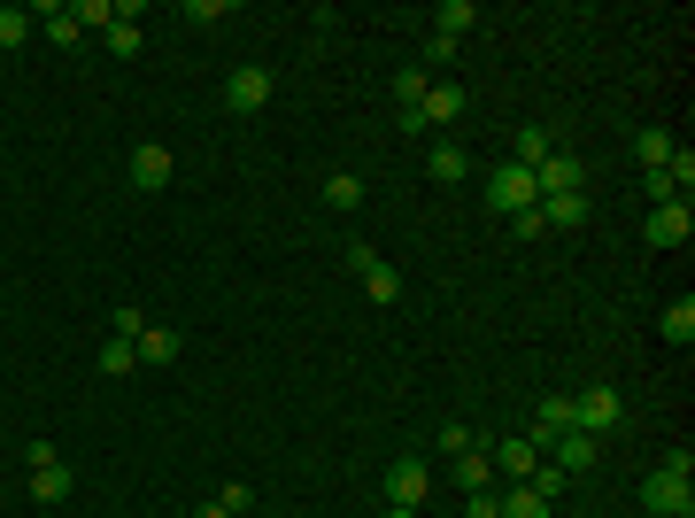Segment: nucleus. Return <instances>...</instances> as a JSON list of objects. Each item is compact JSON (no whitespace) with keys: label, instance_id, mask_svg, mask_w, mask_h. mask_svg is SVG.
Returning <instances> with one entry per match:
<instances>
[{"label":"nucleus","instance_id":"obj_1","mask_svg":"<svg viewBox=\"0 0 695 518\" xmlns=\"http://www.w3.org/2000/svg\"><path fill=\"white\" fill-rule=\"evenodd\" d=\"M642 503H649L657 518H695V457L672 449V457L642 480Z\"/></svg>","mask_w":695,"mask_h":518},{"label":"nucleus","instance_id":"obj_2","mask_svg":"<svg viewBox=\"0 0 695 518\" xmlns=\"http://www.w3.org/2000/svg\"><path fill=\"white\" fill-rule=\"evenodd\" d=\"M557 194H587V162H580V155H564V147L534 170V202H557Z\"/></svg>","mask_w":695,"mask_h":518},{"label":"nucleus","instance_id":"obj_3","mask_svg":"<svg viewBox=\"0 0 695 518\" xmlns=\"http://www.w3.org/2000/svg\"><path fill=\"white\" fill-rule=\"evenodd\" d=\"M487 209H534V170H517V162H495L487 170Z\"/></svg>","mask_w":695,"mask_h":518},{"label":"nucleus","instance_id":"obj_4","mask_svg":"<svg viewBox=\"0 0 695 518\" xmlns=\"http://www.w3.org/2000/svg\"><path fill=\"white\" fill-rule=\"evenodd\" d=\"M348 264H356V279H364V294L387 310V302H402V272L387 264V255H371V248H348Z\"/></svg>","mask_w":695,"mask_h":518},{"label":"nucleus","instance_id":"obj_5","mask_svg":"<svg viewBox=\"0 0 695 518\" xmlns=\"http://www.w3.org/2000/svg\"><path fill=\"white\" fill-rule=\"evenodd\" d=\"M687 232H695V209H687V202H657V209L642 217V240H649V248H687Z\"/></svg>","mask_w":695,"mask_h":518},{"label":"nucleus","instance_id":"obj_6","mask_svg":"<svg viewBox=\"0 0 695 518\" xmlns=\"http://www.w3.org/2000/svg\"><path fill=\"white\" fill-rule=\"evenodd\" d=\"M425 495H432V465H425V457H394V465H387V503L417 510Z\"/></svg>","mask_w":695,"mask_h":518},{"label":"nucleus","instance_id":"obj_7","mask_svg":"<svg viewBox=\"0 0 695 518\" xmlns=\"http://www.w3.org/2000/svg\"><path fill=\"white\" fill-rule=\"evenodd\" d=\"M572 410H580V434H611V425L626 418V402H619V387H587V395H572Z\"/></svg>","mask_w":695,"mask_h":518},{"label":"nucleus","instance_id":"obj_8","mask_svg":"<svg viewBox=\"0 0 695 518\" xmlns=\"http://www.w3.org/2000/svg\"><path fill=\"white\" fill-rule=\"evenodd\" d=\"M264 101H271V70H255V62H247V70L224 77V109H232V117H255Z\"/></svg>","mask_w":695,"mask_h":518},{"label":"nucleus","instance_id":"obj_9","mask_svg":"<svg viewBox=\"0 0 695 518\" xmlns=\"http://www.w3.org/2000/svg\"><path fill=\"white\" fill-rule=\"evenodd\" d=\"M464 117V85H441V77H432L425 85V101H417V124L425 132H441V124H456Z\"/></svg>","mask_w":695,"mask_h":518},{"label":"nucleus","instance_id":"obj_10","mask_svg":"<svg viewBox=\"0 0 695 518\" xmlns=\"http://www.w3.org/2000/svg\"><path fill=\"white\" fill-rule=\"evenodd\" d=\"M572 425H580V410H572V395H549V402L534 410V434H526V442H534V449L549 457V442H557V434H572Z\"/></svg>","mask_w":695,"mask_h":518},{"label":"nucleus","instance_id":"obj_11","mask_svg":"<svg viewBox=\"0 0 695 518\" xmlns=\"http://www.w3.org/2000/svg\"><path fill=\"white\" fill-rule=\"evenodd\" d=\"M132 186H139V194H162V186H170V147H155V140L132 147Z\"/></svg>","mask_w":695,"mask_h":518},{"label":"nucleus","instance_id":"obj_12","mask_svg":"<svg viewBox=\"0 0 695 518\" xmlns=\"http://www.w3.org/2000/svg\"><path fill=\"white\" fill-rule=\"evenodd\" d=\"M425 170H432V186H464V179H472V155H464L456 140H432V147H425Z\"/></svg>","mask_w":695,"mask_h":518},{"label":"nucleus","instance_id":"obj_13","mask_svg":"<svg viewBox=\"0 0 695 518\" xmlns=\"http://www.w3.org/2000/svg\"><path fill=\"white\" fill-rule=\"evenodd\" d=\"M464 32H479V9H472V0H441V9H432V39H464Z\"/></svg>","mask_w":695,"mask_h":518},{"label":"nucleus","instance_id":"obj_14","mask_svg":"<svg viewBox=\"0 0 695 518\" xmlns=\"http://www.w3.org/2000/svg\"><path fill=\"white\" fill-rule=\"evenodd\" d=\"M495 518H557V503H549V495H534L526 480H517L510 495H495Z\"/></svg>","mask_w":695,"mask_h":518},{"label":"nucleus","instance_id":"obj_15","mask_svg":"<svg viewBox=\"0 0 695 518\" xmlns=\"http://www.w3.org/2000/svg\"><path fill=\"white\" fill-rule=\"evenodd\" d=\"M549 449H557V472H564V480H572V472H587V465H595V434H580V425H572V434H557V442H549Z\"/></svg>","mask_w":695,"mask_h":518},{"label":"nucleus","instance_id":"obj_16","mask_svg":"<svg viewBox=\"0 0 695 518\" xmlns=\"http://www.w3.org/2000/svg\"><path fill=\"white\" fill-rule=\"evenodd\" d=\"M549 155H557V140H549L541 124H526V132H517V140H510V162H517V170H541Z\"/></svg>","mask_w":695,"mask_h":518},{"label":"nucleus","instance_id":"obj_17","mask_svg":"<svg viewBox=\"0 0 695 518\" xmlns=\"http://www.w3.org/2000/svg\"><path fill=\"white\" fill-rule=\"evenodd\" d=\"M541 209V225H557V232H580L587 225V194H557V202H534Z\"/></svg>","mask_w":695,"mask_h":518},{"label":"nucleus","instance_id":"obj_18","mask_svg":"<svg viewBox=\"0 0 695 518\" xmlns=\"http://www.w3.org/2000/svg\"><path fill=\"white\" fill-rule=\"evenodd\" d=\"M657 333L672 340V349H687V340H695V302L680 294V302H664V317H657Z\"/></svg>","mask_w":695,"mask_h":518},{"label":"nucleus","instance_id":"obj_19","mask_svg":"<svg viewBox=\"0 0 695 518\" xmlns=\"http://www.w3.org/2000/svg\"><path fill=\"white\" fill-rule=\"evenodd\" d=\"M101 39H109V55H124V62H132V55L147 47V39H139V9H117V24H109Z\"/></svg>","mask_w":695,"mask_h":518},{"label":"nucleus","instance_id":"obj_20","mask_svg":"<svg viewBox=\"0 0 695 518\" xmlns=\"http://www.w3.org/2000/svg\"><path fill=\"white\" fill-rule=\"evenodd\" d=\"M487 480H495V457H487V449H479V442H472V449H464V457H456V487H464V495H479V487H487Z\"/></svg>","mask_w":695,"mask_h":518},{"label":"nucleus","instance_id":"obj_21","mask_svg":"<svg viewBox=\"0 0 695 518\" xmlns=\"http://www.w3.org/2000/svg\"><path fill=\"white\" fill-rule=\"evenodd\" d=\"M70 487H77V472H70V465H62V457H54V465H39V472H32V495H39V503H62V495H70Z\"/></svg>","mask_w":695,"mask_h":518},{"label":"nucleus","instance_id":"obj_22","mask_svg":"<svg viewBox=\"0 0 695 518\" xmlns=\"http://www.w3.org/2000/svg\"><path fill=\"white\" fill-rule=\"evenodd\" d=\"M487 457H495V465H502V472H510V480H526V472H534V465H541V449H534V442H495V449H487Z\"/></svg>","mask_w":695,"mask_h":518},{"label":"nucleus","instance_id":"obj_23","mask_svg":"<svg viewBox=\"0 0 695 518\" xmlns=\"http://www.w3.org/2000/svg\"><path fill=\"white\" fill-rule=\"evenodd\" d=\"M132 349H139V364H170V357H179V333H170V325H147Z\"/></svg>","mask_w":695,"mask_h":518},{"label":"nucleus","instance_id":"obj_24","mask_svg":"<svg viewBox=\"0 0 695 518\" xmlns=\"http://www.w3.org/2000/svg\"><path fill=\"white\" fill-rule=\"evenodd\" d=\"M325 209H364V179L356 170H332L325 179Z\"/></svg>","mask_w":695,"mask_h":518},{"label":"nucleus","instance_id":"obj_25","mask_svg":"<svg viewBox=\"0 0 695 518\" xmlns=\"http://www.w3.org/2000/svg\"><path fill=\"white\" fill-rule=\"evenodd\" d=\"M672 147H680V140H672L664 124H649V132H634V155H642L649 170H664V162H672Z\"/></svg>","mask_w":695,"mask_h":518},{"label":"nucleus","instance_id":"obj_26","mask_svg":"<svg viewBox=\"0 0 695 518\" xmlns=\"http://www.w3.org/2000/svg\"><path fill=\"white\" fill-rule=\"evenodd\" d=\"M32 24H39V32H47V39H54V47H77V16H70V9H62V0H54V9H39V16H32Z\"/></svg>","mask_w":695,"mask_h":518},{"label":"nucleus","instance_id":"obj_27","mask_svg":"<svg viewBox=\"0 0 695 518\" xmlns=\"http://www.w3.org/2000/svg\"><path fill=\"white\" fill-rule=\"evenodd\" d=\"M132 364H139V349H132L124 333H109V340H101V372H109V380H124Z\"/></svg>","mask_w":695,"mask_h":518},{"label":"nucleus","instance_id":"obj_28","mask_svg":"<svg viewBox=\"0 0 695 518\" xmlns=\"http://www.w3.org/2000/svg\"><path fill=\"white\" fill-rule=\"evenodd\" d=\"M39 24H32V9H0V55H9V47H24Z\"/></svg>","mask_w":695,"mask_h":518},{"label":"nucleus","instance_id":"obj_29","mask_svg":"<svg viewBox=\"0 0 695 518\" xmlns=\"http://www.w3.org/2000/svg\"><path fill=\"white\" fill-rule=\"evenodd\" d=\"M425 85H432L425 70H402V77H394V109H402V117H417V101H425Z\"/></svg>","mask_w":695,"mask_h":518},{"label":"nucleus","instance_id":"obj_30","mask_svg":"<svg viewBox=\"0 0 695 518\" xmlns=\"http://www.w3.org/2000/svg\"><path fill=\"white\" fill-rule=\"evenodd\" d=\"M664 186L687 202V186H695V147H672V162H664Z\"/></svg>","mask_w":695,"mask_h":518},{"label":"nucleus","instance_id":"obj_31","mask_svg":"<svg viewBox=\"0 0 695 518\" xmlns=\"http://www.w3.org/2000/svg\"><path fill=\"white\" fill-rule=\"evenodd\" d=\"M70 16H77V32H85V24H101V32H109V24H117V0H77Z\"/></svg>","mask_w":695,"mask_h":518},{"label":"nucleus","instance_id":"obj_32","mask_svg":"<svg viewBox=\"0 0 695 518\" xmlns=\"http://www.w3.org/2000/svg\"><path fill=\"white\" fill-rule=\"evenodd\" d=\"M232 0H186V24H224Z\"/></svg>","mask_w":695,"mask_h":518},{"label":"nucleus","instance_id":"obj_33","mask_svg":"<svg viewBox=\"0 0 695 518\" xmlns=\"http://www.w3.org/2000/svg\"><path fill=\"white\" fill-rule=\"evenodd\" d=\"M479 434H472V425H441V457H464Z\"/></svg>","mask_w":695,"mask_h":518},{"label":"nucleus","instance_id":"obj_34","mask_svg":"<svg viewBox=\"0 0 695 518\" xmlns=\"http://www.w3.org/2000/svg\"><path fill=\"white\" fill-rule=\"evenodd\" d=\"M510 232H517V240H541L549 225H541V209H517V217H510Z\"/></svg>","mask_w":695,"mask_h":518},{"label":"nucleus","instance_id":"obj_35","mask_svg":"<svg viewBox=\"0 0 695 518\" xmlns=\"http://www.w3.org/2000/svg\"><path fill=\"white\" fill-rule=\"evenodd\" d=\"M194 518H232V510H224V503H202V510H194Z\"/></svg>","mask_w":695,"mask_h":518},{"label":"nucleus","instance_id":"obj_36","mask_svg":"<svg viewBox=\"0 0 695 518\" xmlns=\"http://www.w3.org/2000/svg\"><path fill=\"white\" fill-rule=\"evenodd\" d=\"M379 518H417V510H402V503H387V510H379Z\"/></svg>","mask_w":695,"mask_h":518}]
</instances>
